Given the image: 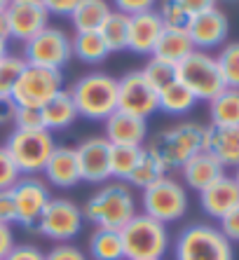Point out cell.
Wrapping results in <instances>:
<instances>
[{"mask_svg": "<svg viewBox=\"0 0 239 260\" xmlns=\"http://www.w3.org/2000/svg\"><path fill=\"white\" fill-rule=\"evenodd\" d=\"M14 117V103L12 101H0V127L12 124Z\"/></svg>", "mask_w": 239, "mask_h": 260, "instance_id": "7dc6e473", "label": "cell"}, {"mask_svg": "<svg viewBox=\"0 0 239 260\" xmlns=\"http://www.w3.org/2000/svg\"><path fill=\"white\" fill-rule=\"evenodd\" d=\"M113 3H115V10L127 14V17L155 10V5H157V0H113Z\"/></svg>", "mask_w": 239, "mask_h": 260, "instance_id": "ab89813d", "label": "cell"}, {"mask_svg": "<svg viewBox=\"0 0 239 260\" xmlns=\"http://www.w3.org/2000/svg\"><path fill=\"white\" fill-rule=\"evenodd\" d=\"M141 73H143V78L148 80L157 91L176 80V66H171V63H167V61L155 59V56H148L145 66L141 68Z\"/></svg>", "mask_w": 239, "mask_h": 260, "instance_id": "d590c367", "label": "cell"}, {"mask_svg": "<svg viewBox=\"0 0 239 260\" xmlns=\"http://www.w3.org/2000/svg\"><path fill=\"white\" fill-rule=\"evenodd\" d=\"M99 36L103 38L108 52L117 54V52H127V43H129V17L117 10L108 14L103 26L99 28Z\"/></svg>", "mask_w": 239, "mask_h": 260, "instance_id": "f1b7e54d", "label": "cell"}, {"mask_svg": "<svg viewBox=\"0 0 239 260\" xmlns=\"http://www.w3.org/2000/svg\"><path fill=\"white\" fill-rule=\"evenodd\" d=\"M117 110L141 120H148L153 113H157V89L141 71H129L117 78Z\"/></svg>", "mask_w": 239, "mask_h": 260, "instance_id": "7c38bea8", "label": "cell"}, {"mask_svg": "<svg viewBox=\"0 0 239 260\" xmlns=\"http://www.w3.org/2000/svg\"><path fill=\"white\" fill-rule=\"evenodd\" d=\"M195 106H197V99L178 80H173L157 91V110L167 113V115H188Z\"/></svg>", "mask_w": 239, "mask_h": 260, "instance_id": "484cf974", "label": "cell"}, {"mask_svg": "<svg viewBox=\"0 0 239 260\" xmlns=\"http://www.w3.org/2000/svg\"><path fill=\"white\" fill-rule=\"evenodd\" d=\"M176 260H234L232 244L209 223H195L181 230L173 244Z\"/></svg>", "mask_w": 239, "mask_h": 260, "instance_id": "5b68a950", "label": "cell"}, {"mask_svg": "<svg viewBox=\"0 0 239 260\" xmlns=\"http://www.w3.org/2000/svg\"><path fill=\"white\" fill-rule=\"evenodd\" d=\"M0 38H3V40H10V30H7L5 12H0Z\"/></svg>", "mask_w": 239, "mask_h": 260, "instance_id": "c3c4849f", "label": "cell"}, {"mask_svg": "<svg viewBox=\"0 0 239 260\" xmlns=\"http://www.w3.org/2000/svg\"><path fill=\"white\" fill-rule=\"evenodd\" d=\"M89 255L92 260H125L120 230L96 228L89 237Z\"/></svg>", "mask_w": 239, "mask_h": 260, "instance_id": "f546056e", "label": "cell"}, {"mask_svg": "<svg viewBox=\"0 0 239 260\" xmlns=\"http://www.w3.org/2000/svg\"><path fill=\"white\" fill-rule=\"evenodd\" d=\"M227 33H230V21H227V14L218 7H214L209 12L195 14L190 19V26H188V36H190L195 49H199V52H211L216 47H223L227 40Z\"/></svg>", "mask_w": 239, "mask_h": 260, "instance_id": "2e32d148", "label": "cell"}, {"mask_svg": "<svg viewBox=\"0 0 239 260\" xmlns=\"http://www.w3.org/2000/svg\"><path fill=\"white\" fill-rule=\"evenodd\" d=\"M181 174H183V181L190 190H206L211 183H216L218 178L225 176V169H223V164L211 155V152L202 150L197 155H192L183 167H181Z\"/></svg>", "mask_w": 239, "mask_h": 260, "instance_id": "44dd1931", "label": "cell"}, {"mask_svg": "<svg viewBox=\"0 0 239 260\" xmlns=\"http://www.w3.org/2000/svg\"><path fill=\"white\" fill-rule=\"evenodd\" d=\"M71 47H73V56L80 59L82 63H101L108 59V47L103 43V38L99 36V30H89V33H75L71 38Z\"/></svg>", "mask_w": 239, "mask_h": 260, "instance_id": "83f0119b", "label": "cell"}, {"mask_svg": "<svg viewBox=\"0 0 239 260\" xmlns=\"http://www.w3.org/2000/svg\"><path fill=\"white\" fill-rule=\"evenodd\" d=\"M0 223L5 225L17 223V211H14V202L10 190H0Z\"/></svg>", "mask_w": 239, "mask_h": 260, "instance_id": "7bdbcfd3", "label": "cell"}, {"mask_svg": "<svg viewBox=\"0 0 239 260\" xmlns=\"http://www.w3.org/2000/svg\"><path fill=\"white\" fill-rule=\"evenodd\" d=\"M120 237H122L125 260H162L171 244L167 225L145 213H136L120 230Z\"/></svg>", "mask_w": 239, "mask_h": 260, "instance_id": "277c9868", "label": "cell"}, {"mask_svg": "<svg viewBox=\"0 0 239 260\" xmlns=\"http://www.w3.org/2000/svg\"><path fill=\"white\" fill-rule=\"evenodd\" d=\"M199 204L209 218L221 220L223 216H227L232 209L239 206V185L234 183L232 176H223L199 192Z\"/></svg>", "mask_w": 239, "mask_h": 260, "instance_id": "d6986e66", "label": "cell"}, {"mask_svg": "<svg viewBox=\"0 0 239 260\" xmlns=\"http://www.w3.org/2000/svg\"><path fill=\"white\" fill-rule=\"evenodd\" d=\"M216 63L221 68L223 82L230 89H239V43H227L216 54Z\"/></svg>", "mask_w": 239, "mask_h": 260, "instance_id": "d6a6232c", "label": "cell"}, {"mask_svg": "<svg viewBox=\"0 0 239 260\" xmlns=\"http://www.w3.org/2000/svg\"><path fill=\"white\" fill-rule=\"evenodd\" d=\"M218 230L223 232V237H225L227 242H239V206L237 209H232V211L227 213V216H223L221 220H218Z\"/></svg>", "mask_w": 239, "mask_h": 260, "instance_id": "60d3db41", "label": "cell"}, {"mask_svg": "<svg viewBox=\"0 0 239 260\" xmlns=\"http://www.w3.org/2000/svg\"><path fill=\"white\" fill-rule=\"evenodd\" d=\"M206 127L199 122H178L148 139L145 150L155 155L164 169H181L192 155L204 150Z\"/></svg>", "mask_w": 239, "mask_h": 260, "instance_id": "7a4b0ae2", "label": "cell"}, {"mask_svg": "<svg viewBox=\"0 0 239 260\" xmlns=\"http://www.w3.org/2000/svg\"><path fill=\"white\" fill-rule=\"evenodd\" d=\"M178 3L190 12V17L202 14V12H209V10L218 7V0H178Z\"/></svg>", "mask_w": 239, "mask_h": 260, "instance_id": "bcb514c9", "label": "cell"}, {"mask_svg": "<svg viewBox=\"0 0 239 260\" xmlns=\"http://www.w3.org/2000/svg\"><path fill=\"white\" fill-rule=\"evenodd\" d=\"M192 52H195V45H192L188 30L164 28L150 56H155V59H160V61H167L171 66H178L181 61L186 59L188 54H192Z\"/></svg>", "mask_w": 239, "mask_h": 260, "instance_id": "cb8c5ba5", "label": "cell"}, {"mask_svg": "<svg viewBox=\"0 0 239 260\" xmlns=\"http://www.w3.org/2000/svg\"><path fill=\"white\" fill-rule=\"evenodd\" d=\"M188 192L186 185H181L176 178H160L150 188L141 190V206L143 213L155 218L160 223H178L181 218L188 213Z\"/></svg>", "mask_w": 239, "mask_h": 260, "instance_id": "ba28073f", "label": "cell"}, {"mask_svg": "<svg viewBox=\"0 0 239 260\" xmlns=\"http://www.w3.org/2000/svg\"><path fill=\"white\" fill-rule=\"evenodd\" d=\"M157 17H160L162 26L164 28H171V30H188L190 26V12L186 7L181 5L178 0H160L157 5Z\"/></svg>", "mask_w": 239, "mask_h": 260, "instance_id": "e575fe53", "label": "cell"}, {"mask_svg": "<svg viewBox=\"0 0 239 260\" xmlns=\"http://www.w3.org/2000/svg\"><path fill=\"white\" fill-rule=\"evenodd\" d=\"M218 3H221V0H218ZM223 3H239V0H223Z\"/></svg>", "mask_w": 239, "mask_h": 260, "instance_id": "f5cc1de1", "label": "cell"}, {"mask_svg": "<svg viewBox=\"0 0 239 260\" xmlns=\"http://www.w3.org/2000/svg\"><path fill=\"white\" fill-rule=\"evenodd\" d=\"M211 127H239V89H225L209 101Z\"/></svg>", "mask_w": 239, "mask_h": 260, "instance_id": "4316f807", "label": "cell"}, {"mask_svg": "<svg viewBox=\"0 0 239 260\" xmlns=\"http://www.w3.org/2000/svg\"><path fill=\"white\" fill-rule=\"evenodd\" d=\"M10 192H12L14 211H17V223L21 228H33L52 200L49 185L38 176H21L10 188Z\"/></svg>", "mask_w": 239, "mask_h": 260, "instance_id": "4fadbf2b", "label": "cell"}, {"mask_svg": "<svg viewBox=\"0 0 239 260\" xmlns=\"http://www.w3.org/2000/svg\"><path fill=\"white\" fill-rule=\"evenodd\" d=\"M45 260H87V255L75 244H54L45 253Z\"/></svg>", "mask_w": 239, "mask_h": 260, "instance_id": "f35d334b", "label": "cell"}, {"mask_svg": "<svg viewBox=\"0 0 239 260\" xmlns=\"http://www.w3.org/2000/svg\"><path fill=\"white\" fill-rule=\"evenodd\" d=\"M45 183L54 185V188H73L82 181L80 176V164H78V155H75V148L71 145H56L54 152L49 155L47 164H45Z\"/></svg>", "mask_w": 239, "mask_h": 260, "instance_id": "ac0fdd59", "label": "cell"}, {"mask_svg": "<svg viewBox=\"0 0 239 260\" xmlns=\"http://www.w3.org/2000/svg\"><path fill=\"white\" fill-rule=\"evenodd\" d=\"M21 59L28 66L49 68V71H64L68 61L73 59L71 36L64 28L47 26L38 36H33L28 43H24V54Z\"/></svg>", "mask_w": 239, "mask_h": 260, "instance_id": "9c48e42d", "label": "cell"}, {"mask_svg": "<svg viewBox=\"0 0 239 260\" xmlns=\"http://www.w3.org/2000/svg\"><path fill=\"white\" fill-rule=\"evenodd\" d=\"M54 134L47 129H38V132H21L14 129L5 141V150L10 152L12 162L21 176H38L42 174L49 155L54 152Z\"/></svg>", "mask_w": 239, "mask_h": 260, "instance_id": "8992f818", "label": "cell"}, {"mask_svg": "<svg viewBox=\"0 0 239 260\" xmlns=\"http://www.w3.org/2000/svg\"><path fill=\"white\" fill-rule=\"evenodd\" d=\"M232 178H234V183H237V185H239V167H237V169H234V176H232Z\"/></svg>", "mask_w": 239, "mask_h": 260, "instance_id": "816d5d0a", "label": "cell"}, {"mask_svg": "<svg viewBox=\"0 0 239 260\" xmlns=\"http://www.w3.org/2000/svg\"><path fill=\"white\" fill-rule=\"evenodd\" d=\"M49 17L52 14L45 10L40 0H12L5 10L10 40L28 43L31 38L38 36L42 28H47Z\"/></svg>", "mask_w": 239, "mask_h": 260, "instance_id": "5bb4252c", "label": "cell"}, {"mask_svg": "<svg viewBox=\"0 0 239 260\" xmlns=\"http://www.w3.org/2000/svg\"><path fill=\"white\" fill-rule=\"evenodd\" d=\"M40 3L54 17H71V12L75 10V5H78L80 0H40Z\"/></svg>", "mask_w": 239, "mask_h": 260, "instance_id": "ee69618b", "label": "cell"}, {"mask_svg": "<svg viewBox=\"0 0 239 260\" xmlns=\"http://www.w3.org/2000/svg\"><path fill=\"white\" fill-rule=\"evenodd\" d=\"M84 223L82 209L73 200H66V197H52L49 204L45 206L42 216L38 218V232L42 237H47L56 244H68L71 239L80 235Z\"/></svg>", "mask_w": 239, "mask_h": 260, "instance_id": "8fae6325", "label": "cell"}, {"mask_svg": "<svg viewBox=\"0 0 239 260\" xmlns=\"http://www.w3.org/2000/svg\"><path fill=\"white\" fill-rule=\"evenodd\" d=\"M19 178H21V174H19L17 164L12 162L5 145H0V190H10Z\"/></svg>", "mask_w": 239, "mask_h": 260, "instance_id": "74e56055", "label": "cell"}, {"mask_svg": "<svg viewBox=\"0 0 239 260\" xmlns=\"http://www.w3.org/2000/svg\"><path fill=\"white\" fill-rule=\"evenodd\" d=\"M204 150L211 152L223 169L239 167V127H206Z\"/></svg>", "mask_w": 239, "mask_h": 260, "instance_id": "7402d4cb", "label": "cell"}, {"mask_svg": "<svg viewBox=\"0 0 239 260\" xmlns=\"http://www.w3.org/2000/svg\"><path fill=\"white\" fill-rule=\"evenodd\" d=\"M10 54V47H7V40H3V38H0V59H3V56H7Z\"/></svg>", "mask_w": 239, "mask_h": 260, "instance_id": "681fc988", "label": "cell"}, {"mask_svg": "<svg viewBox=\"0 0 239 260\" xmlns=\"http://www.w3.org/2000/svg\"><path fill=\"white\" fill-rule=\"evenodd\" d=\"M17 246V239H14V230L12 225L0 223V260H5L7 253Z\"/></svg>", "mask_w": 239, "mask_h": 260, "instance_id": "f6af8a7d", "label": "cell"}, {"mask_svg": "<svg viewBox=\"0 0 239 260\" xmlns=\"http://www.w3.org/2000/svg\"><path fill=\"white\" fill-rule=\"evenodd\" d=\"M5 260H45V253L36 244H17Z\"/></svg>", "mask_w": 239, "mask_h": 260, "instance_id": "b9f144b4", "label": "cell"}, {"mask_svg": "<svg viewBox=\"0 0 239 260\" xmlns=\"http://www.w3.org/2000/svg\"><path fill=\"white\" fill-rule=\"evenodd\" d=\"M68 94L84 120L103 122L117 110V78L108 73H87L73 82Z\"/></svg>", "mask_w": 239, "mask_h": 260, "instance_id": "3957f363", "label": "cell"}, {"mask_svg": "<svg viewBox=\"0 0 239 260\" xmlns=\"http://www.w3.org/2000/svg\"><path fill=\"white\" fill-rule=\"evenodd\" d=\"M136 197L127 183H103L101 188L84 202L82 216L94 228L103 230H122L136 216Z\"/></svg>", "mask_w": 239, "mask_h": 260, "instance_id": "6da1fadb", "label": "cell"}, {"mask_svg": "<svg viewBox=\"0 0 239 260\" xmlns=\"http://www.w3.org/2000/svg\"><path fill=\"white\" fill-rule=\"evenodd\" d=\"M40 115H42V127L47 129L49 134L66 132V129L73 127V122L80 117L68 89H61L54 99H49L40 108Z\"/></svg>", "mask_w": 239, "mask_h": 260, "instance_id": "603a6c76", "label": "cell"}, {"mask_svg": "<svg viewBox=\"0 0 239 260\" xmlns=\"http://www.w3.org/2000/svg\"><path fill=\"white\" fill-rule=\"evenodd\" d=\"M176 80L181 85H186L197 101H206V103L225 89V82H223L221 68L216 63V56L209 54V52H199V49L188 54L176 66Z\"/></svg>", "mask_w": 239, "mask_h": 260, "instance_id": "52a82bcc", "label": "cell"}, {"mask_svg": "<svg viewBox=\"0 0 239 260\" xmlns=\"http://www.w3.org/2000/svg\"><path fill=\"white\" fill-rule=\"evenodd\" d=\"M162 30H164V26H162L155 10H148V12L129 17V43H127V52L150 56L157 40H160Z\"/></svg>", "mask_w": 239, "mask_h": 260, "instance_id": "ffe728a7", "label": "cell"}, {"mask_svg": "<svg viewBox=\"0 0 239 260\" xmlns=\"http://www.w3.org/2000/svg\"><path fill=\"white\" fill-rule=\"evenodd\" d=\"M164 176H167V169L162 167V162L155 157V155H150V152L145 150V145H143L141 159H138L136 169H134L132 176H129L127 185L138 188V190H145V188H150L153 183L160 181V178H164Z\"/></svg>", "mask_w": 239, "mask_h": 260, "instance_id": "4dcf8cb0", "label": "cell"}, {"mask_svg": "<svg viewBox=\"0 0 239 260\" xmlns=\"http://www.w3.org/2000/svg\"><path fill=\"white\" fill-rule=\"evenodd\" d=\"M24 68L26 61L19 54H7L0 59V101H10L12 89L17 85V80L21 78Z\"/></svg>", "mask_w": 239, "mask_h": 260, "instance_id": "836d02e7", "label": "cell"}, {"mask_svg": "<svg viewBox=\"0 0 239 260\" xmlns=\"http://www.w3.org/2000/svg\"><path fill=\"white\" fill-rule=\"evenodd\" d=\"M64 89V73L49 71V68H38L26 63L21 78L12 89L10 101L19 108H36L40 110L49 99H54Z\"/></svg>", "mask_w": 239, "mask_h": 260, "instance_id": "30bf717a", "label": "cell"}, {"mask_svg": "<svg viewBox=\"0 0 239 260\" xmlns=\"http://www.w3.org/2000/svg\"><path fill=\"white\" fill-rule=\"evenodd\" d=\"M82 181L103 185L110 181V143L103 136H89L75 145Z\"/></svg>", "mask_w": 239, "mask_h": 260, "instance_id": "9a60e30c", "label": "cell"}, {"mask_svg": "<svg viewBox=\"0 0 239 260\" xmlns=\"http://www.w3.org/2000/svg\"><path fill=\"white\" fill-rule=\"evenodd\" d=\"M10 3H12V0H0V12H5Z\"/></svg>", "mask_w": 239, "mask_h": 260, "instance_id": "f907efd6", "label": "cell"}, {"mask_svg": "<svg viewBox=\"0 0 239 260\" xmlns=\"http://www.w3.org/2000/svg\"><path fill=\"white\" fill-rule=\"evenodd\" d=\"M143 148H132V145H110V178L120 183H127L132 171L136 169Z\"/></svg>", "mask_w": 239, "mask_h": 260, "instance_id": "1f68e13d", "label": "cell"}, {"mask_svg": "<svg viewBox=\"0 0 239 260\" xmlns=\"http://www.w3.org/2000/svg\"><path fill=\"white\" fill-rule=\"evenodd\" d=\"M110 12L113 10H110L108 0H80L68 19H71L75 33H89V30L101 28Z\"/></svg>", "mask_w": 239, "mask_h": 260, "instance_id": "d4e9b609", "label": "cell"}, {"mask_svg": "<svg viewBox=\"0 0 239 260\" xmlns=\"http://www.w3.org/2000/svg\"><path fill=\"white\" fill-rule=\"evenodd\" d=\"M103 139L110 145H132V148H143L148 141V120L127 115L122 110H115L113 115L103 120Z\"/></svg>", "mask_w": 239, "mask_h": 260, "instance_id": "e0dca14e", "label": "cell"}, {"mask_svg": "<svg viewBox=\"0 0 239 260\" xmlns=\"http://www.w3.org/2000/svg\"><path fill=\"white\" fill-rule=\"evenodd\" d=\"M14 129H21V132H38L42 127V115L40 110L36 108H19L14 106V117H12Z\"/></svg>", "mask_w": 239, "mask_h": 260, "instance_id": "8d00e7d4", "label": "cell"}]
</instances>
